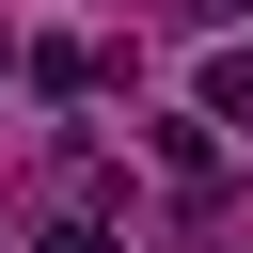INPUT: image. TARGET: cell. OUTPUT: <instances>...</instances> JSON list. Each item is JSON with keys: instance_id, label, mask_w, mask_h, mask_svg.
<instances>
[{"instance_id": "1", "label": "cell", "mask_w": 253, "mask_h": 253, "mask_svg": "<svg viewBox=\"0 0 253 253\" xmlns=\"http://www.w3.org/2000/svg\"><path fill=\"white\" fill-rule=\"evenodd\" d=\"M206 126H253V47H221V63H206Z\"/></svg>"}, {"instance_id": "2", "label": "cell", "mask_w": 253, "mask_h": 253, "mask_svg": "<svg viewBox=\"0 0 253 253\" xmlns=\"http://www.w3.org/2000/svg\"><path fill=\"white\" fill-rule=\"evenodd\" d=\"M32 253H111V237H95V221H63V237H32Z\"/></svg>"}]
</instances>
